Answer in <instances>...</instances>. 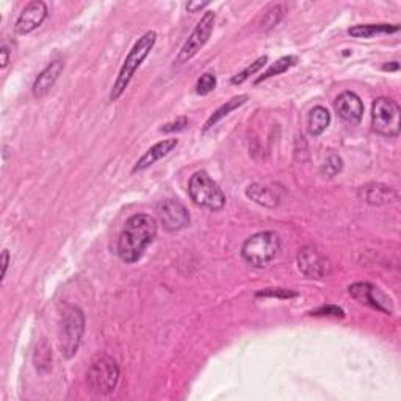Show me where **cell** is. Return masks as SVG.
Masks as SVG:
<instances>
[{
    "label": "cell",
    "mask_w": 401,
    "mask_h": 401,
    "mask_svg": "<svg viewBox=\"0 0 401 401\" xmlns=\"http://www.w3.org/2000/svg\"><path fill=\"white\" fill-rule=\"evenodd\" d=\"M157 237V221L151 215L138 214L125 221L118 238V256L125 263L141 259L149 245Z\"/></svg>",
    "instance_id": "1"
},
{
    "label": "cell",
    "mask_w": 401,
    "mask_h": 401,
    "mask_svg": "<svg viewBox=\"0 0 401 401\" xmlns=\"http://www.w3.org/2000/svg\"><path fill=\"white\" fill-rule=\"evenodd\" d=\"M157 41V33L156 32H146L138 41L134 44V48L130 49V52L125 56V60L121 66V71L118 74L116 82H114L112 93H110V101H118L119 97L123 96L125 88L129 87L130 80L134 79L135 72L141 66V63L147 59V55L151 54V50L154 48V44Z\"/></svg>",
    "instance_id": "2"
},
{
    "label": "cell",
    "mask_w": 401,
    "mask_h": 401,
    "mask_svg": "<svg viewBox=\"0 0 401 401\" xmlns=\"http://www.w3.org/2000/svg\"><path fill=\"white\" fill-rule=\"evenodd\" d=\"M280 248H282V243H280V237L276 232H257L245 240L242 257L251 267L265 268L279 256Z\"/></svg>",
    "instance_id": "3"
},
{
    "label": "cell",
    "mask_w": 401,
    "mask_h": 401,
    "mask_svg": "<svg viewBox=\"0 0 401 401\" xmlns=\"http://www.w3.org/2000/svg\"><path fill=\"white\" fill-rule=\"evenodd\" d=\"M85 332V313L80 307L68 305L60 313L59 342L63 358L71 359L79 351Z\"/></svg>",
    "instance_id": "4"
},
{
    "label": "cell",
    "mask_w": 401,
    "mask_h": 401,
    "mask_svg": "<svg viewBox=\"0 0 401 401\" xmlns=\"http://www.w3.org/2000/svg\"><path fill=\"white\" fill-rule=\"evenodd\" d=\"M188 194L199 207L216 212L226 205V194L205 171H198L192 176L188 182Z\"/></svg>",
    "instance_id": "5"
},
{
    "label": "cell",
    "mask_w": 401,
    "mask_h": 401,
    "mask_svg": "<svg viewBox=\"0 0 401 401\" xmlns=\"http://www.w3.org/2000/svg\"><path fill=\"white\" fill-rule=\"evenodd\" d=\"M119 365L113 358L99 356L87 371L88 389L96 395H110L119 382Z\"/></svg>",
    "instance_id": "6"
},
{
    "label": "cell",
    "mask_w": 401,
    "mask_h": 401,
    "mask_svg": "<svg viewBox=\"0 0 401 401\" xmlns=\"http://www.w3.org/2000/svg\"><path fill=\"white\" fill-rule=\"evenodd\" d=\"M400 105L389 97H378L371 107V124L378 134L389 138L400 135Z\"/></svg>",
    "instance_id": "7"
},
{
    "label": "cell",
    "mask_w": 401,
    "mask_h": 401,
    "mask_svg": "<svg viewBox=\"0 0 401 401\" xmlns=\"http://www.w3.org/2000/svg\"><path fill=\"white\" fill-rule=\"evenodd\" d=\"M215 25V13L214 11H205L203 14V18L194 27V30L192 32V35L188 37L185 44L182 45L179 55L176 56L174 63L176 65H183V63L190 61L194 55H196L200 49L204 48L205 43L209 41V38L214 32Z\"/></svg>",
    "instance_id": "8"
},
{
    "label": "cell",
    "mask_w": 401,
    "mask_h": 401,
    "mask_svg": "<svg viewBox=\"0 0 401 401\" xmlns=\"http://www.w3.org/2000/svg\"><path fill=\"white\" fill-rule=\"evenodd\" d=\"M157 216L162 226L168 232H177L185 229L190 225V214H188L187 207L181 204L179 200L174 199H165L160 200L156 207Z\"/></svg>",
    "instance_id": "9"
},
{
    "label": "cell",
    "mask_w": 401,
    "mask_h": 401,
    "mask_svg": "<svg viewBox=\"0 0 401 401\" xmlns=\"http://www.w3.org/2000/svg\"><path fill=\"white\" fill-rule=\"evenodd\" d=\"M298 268L307 278L322 279L331 273V262L329 259L315 249L313 246H305L298 253Z\"/></svg>",
    "instance_id": "10"
},
{
    "label": "cell",
    "mask_w": 401,
    "mask_h": 401,
    "mask_svg": "<svg viewBox=\"0 0 401 401\" xmlns=\"http://www.w3.org/2000/svg\"><path fill=\"white\" fill-rule=\"evenodd\" d=\"M349 295L360 305L371 306L384 313H392V302L382 291L369 282H356L349 285Z\"/></svg>",
    "instance_id": "11"
},
{
    "label": "cell",
    "mask_w": 401,
    "mask_h": 401,
    "mask_svg": "<svg viewBox=\"0 0 401 401\" xmlns=\"http://www.w3.org/2000/svg\"><path fill=\"white\" fill-rule=\"evenodd\" d=\"M48 5L41 0H35V2H30L25 5V8L22 10V13L19 14V18L16 19L14 24V32L18 35H27V33H32L35 28L43 24L44 19L48 18Z\"/></svg>",
    "instance_id": "12"
},
{
    "label": "cell",
    "mask_w": 401,
    "mask_h": 401,
    "mask_svg": "<svg viewBox=\"0 0 401 401\" xmlns=\"http://www.w3.org/2000/svg\"><path fill=\"white\" fill-rule=\"evenodd\" d=\"M336 112L339 116L349 124H359L364 114V104L360 97L353 91H343L336 99Z\"/></svg>",
    "instance_id": "13"
},
{
    "label": "cell",
    "mask_w": 401,
    "mask_h": 401,
    "mask_svg": "<svg viewBox=\"0 0 401 401\" xmlns=\"http://www.w3.org/2000/svg\"><path fill=\"white\" fill-rule=\"evenodd\" d=\"M360 200L370 205H386L393 204L398 200V193L392 187L384 185V183H367L360 187L358 192Z\"/></svg>",
    "instance_id": "14"
},
{
    "label": "cell",
    "mask_w": 401,
    "mask_h": 401,
    "mask_svg": "<svg viewBox=\"0 0 401 401\" xmlns=\"http://www.w3.org/2000/svg\"><path fill=\"white\" fill-rule=\"evenodd\" d=\"M63 71H65V63H63L61 60H55L52 63H49V65L41 71V74L37 77L35 83H33V88H32L33 96L39 99V97H44L45 94H48L49 91L54 88V85L56 83V80L60 79Z\"/></svg>",
    "instance_id": "15"
},
{
    "label": "cell",
    "mask_w": 401,
    "mask_h": 401,
    "mask_svg": "<svg viewBox=\"0 0 401 401\" xmlns=\"http://www.w3.org/2000/svg\"><path fill=\"white\" fill-rule=\"evenodd\" d=\"M177 138H168L163 141H158L157 145H154L152 147H149L146 154H143L141 158L135 163L132 173H140V171L147 169L149 166L156 165L160 158H163L168 156L171 151H174V147L177 146Z\"/></svg>",
    "instance_id": "16"
},
{
    "label": "cell",
    "mask_w": 401,
    "mask_h": 401,
    "mask_svg": "<svg viewBox=\"0 0 401 401\" xmlns=\"http://www.w3.org/2000/svg\"><path fill=\"white\" fill-rule=\"evenodd\" d=\"M246 196L256 200L257 204L265 205V207H276L280 200L278 190L270 185H262V183H253L246 188Z\"/></svg>",
    "instance_id": "17"
},
{
    "label": "cell",
    "mask_w": 401,
    "mask_h": 401,
    "mask_svg": "<svg viewBox=\"0 0 401 401\" xmlns=\"http://www.w3.org/2000/svg\"><path fill=\"white\" fill-rule=\"evenodd\" d=\"M329 123H331V113L328 112V108H325L322 105L313 107L307 118L309 134H311L312 136L322 135L323 132L328 129Z\"/></svg>",
    "instance_id": "18"
},
{
    "label": "cell",
    "mask_w": 401,
    "mask_h": 401,
    "mask_svg": "<svg viewBox=\"0 0 401 401\" xmlns=\"http://www.w3.org/2000/svg\"><path fill=\"white\" fill-rule=\"evenodd\" d=\"M400 27L397 24H364L354 25L348 30V35L353 38H371L381 33H397Z\"/></svg>",
    "instance_id": "19"
},
{
    "label": "cell",
    "mask_w": 401,
    "mask_h": 401,
    "mask_svg": "<svg viewBox=\"0 0 401 401\" xmlns=\"http://www.w3.org/2000/svg\"><path fill=\"white\" fill-rule=\"evenodd\" d=\"M246 101H248V96L246 94H242V96H237V97H232L231 101H227L225 105H221L218 110H216L214 114H212V116L207 119V123H205V125H204V132L205 130H209V129H212L214 127V125L218 123V121H221L223 118L225 116H227L229 113L231 112H234V110H237L238 107H242L243 104H246Z\"/></svg>",
    "instance_id": "20"
},
{
    "label": "cell",
    "mask_w": 401,
    "mask_h": 401,
    "mask_svg": "<svg viewBox=\"0 0 401 401\" xmlns=\"http://www.w3.org/2000/svg\"><path fill=\"white\" fill-rule=\"evenodd\" d=\"M33 362H35L37 370L39 373H49L52 370V349L48 340H41L37 345L35 354H33Z\"/></svg>",
    "instance_id": "21"
},
{
    "label": "cell",
    "mask_w": 401,
    "mask_h": 401,
    "mask_svg": "<svg viewBox=\"0 0 401 401\" xmlns=\"http://www.w3.org/2000/svg\"><path fill=\"white\" fill-rule=\"evenodd\" d=\"M298 63V59L294 55H289V56H282V59H279L274 65H271L268 70L263 72V76H260L259 79L256 80V83H260L263 80H268L274 76H279V74H282L285 71H289L291 66H295Z\"/></svg>",
    "instance_id": "22"
},
{
    "label": "cell",
    "mask_w": 401,
    "mask_h": 401,
    "mask_svg": "<svg viewBox=\"0 0 401 401\" xmlns=\"http://www.w3.org/2000/svg\"><path fill=\"white\" fill-rule=\"evenodd\" d=\"M267 61H268V56H267V55L260 56V59H257L254 63H251L249 66H246L242 72H238L237 76H234L231 82H232L234 85L243 83L245 80H248L251 76H254V74H256L257 71H260L262 68L265 66V63H267Z\"/></svg>",
    "instance_id": "23"
},
{
    "label": "cell",
    "mask_w": 401,
    "mask_h": 401,
    "mask_svg": "<svg viewBox=\"0 0 401 401\" xmlns=\"http://www.w3.org/2000/svg\"><path fill=\"white\" fill-rule=\"evenodd\" d=\"M216 88V77L214 74H203L196 82V93L205 96Z\"/></svg>",
    "instance_id": "24"
},
{
    "label": "cell",
    "mask_w": 401,
    "mask_h": 401,
    "mask_svg": "<svg viewBox=\"0 0 401 401\" xmlns=\"http://www.w3.org/2000/svg\"><path fill=\"white\" fill-rule=\"evenodd\" d=\"M282 14H284L282 5H274L270 11H267L265 18H263V21H262V27L270 28L273 25H276L278 22L280 21V18H282Z\"/></svg>",
    "instance_id": "25"
},
{
    "label": "cell",
    "mask_w": 401,
    "mask_h": 401,
    "mask_svg": "<svg viewBox=\"0 0 401 401\" xmlns=\"http://www.w3.org/2000/svg\"><path fill=\"white\" fill-rule=\"evenodd\" d=\"M188 123H190V121H188L187 118H177L176 121L165 124L163 127L160 129V132H165V134H173V132H181L183 129H187Z\"/></svg>",
    "instance_id": "26"
},
{
    "label": "cell",
    "mask_w": 401,
    "mask_h": 401,
    "mask_svg": "<svg viewBox=\"0 0 401 401\" xmlns=\"http://www.w3.org/2000/svg\"><path fill=\"white\" fill-rule=\"evenodd\" d=\"M340 169H342V158L336 157V156H332L328 160V163L325 165V171L328 176H334V174L339 173Z\"/></svg>",
    "instance_id": "27"
},
{
    "label": "cell",
    "mask_w": 401,
    "mask_h": 401,
    "mask_svg": "<svg viewBox=\"0 0 401 401\" xmlns=\"http://www.w3.org/2000/svg\"><path fill=\"white\" fill-rule=\"evenodd\" d=\"M313 315H336V317H343V311L339 307H334V306H329V307H323L320 309V311L315 312Z\"/></svg>",
    "instance_id": "28"
},
{
    "label": "cell",
    "mask_w": 401,
    "mask_h": 401,
    "mask_svg": "<svg viewBox=\"0 0 401 401\" xmlns=\"http://www.w3.org/2000/svg\"><path fill=\"white\" fill-rule=\"evenodd\" d=\"M257 296H282V298H291L296 296V294H291V291H279V290H268V291H260L257 294Z\"/></svg>",
    "instance_id": "29"
},
{
    "label": "cell",
    "mask_w": 401,
    "mask_h": 401,
    "mask_svg": "<svg viewBox=\"0 0 401 401\" xmlns=\"http://www.w3.org/2000/svg\"><path fill=\"white\" fill-rule=\"evenodd\" d=\"M205 7H209V2H188L187 11H190V13H198L199 10H203Z\"/></svg>",
    "instance_id": "30"
},
{
    "label": "cell",
    "mask_w": 401,
    "mask_h": 401,
    "mask_svg": "<svg viewBox=\"0 0 401 401\" xmlns=\"http://www.w3.org/2000/svg\"><path fill=\"white\" fill-rule=\"evenodd\" d=\"M0 55H2V70H5V68L8 66V63H10V50L7 45H2V49H0Z\"/></svg>",
    "instance_id": "31"
},
{
    "label": "cell",
    "mask_w": 401,
    "mask_h": 401,
    "mask_svg": "<svg viewBox=\"0 0 401 401\" xmlns=\"http://www.w3.org/2000/svg\"><path fill=\"white\" fill-rule=\"evenodd\" d=\"M8 263H10V253H8V249H5L2 253V279L5 278V274H7Z\"/></svg>",
    "instance_id": "32"
},
{
    "label": "cell",
    "mask_w": 401,
    "mask_h": 401,
    "mask_svg": "<svg viewBox=\"0 0 401 401\" xmlns=\"http://www.w3.org/2000/svg\"><path fill=\"white\" fill-rule=\"evenodd\" d=\"M393 65H384V70L386 71H397L398 70V63L397 61H392Z\"/></svg>",
    "instance_id": "33"
}]
</instances>
